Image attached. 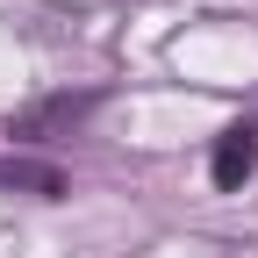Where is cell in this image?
Listing matches in <instances>:
<instances>
[{
	"instance_id": "6da1fadb",
	"label": "cell",
	"mask_w": 258,
	"mask_h": 258,
	"mask_svg": "<svg viewBox=\"0 0 258 258\" xmlns=\"http://www.w3.org/2000/svg\"><path fill=\"white\" fill-rule=\"evenodd\" d=\"M208 172H215V186H222V194H237V186L258 172V115H251V122H230V129L215 137Z\"/></svg>"
},
{
	"instance_id": "7a4b0ae2",
	"label": "cell",
	"mask_w": 258,
	"mask_h": 258,
	"mask_svg": "<svg viewBox=\"0 0 258 258\" xmlns=\"http://www.w3.org/2000/svg\"><path fill=\"white\" fill-rule=\"evenodd\" d=\"M215 258H258V244H222Z\"/></svg>"
}]
</instances>
